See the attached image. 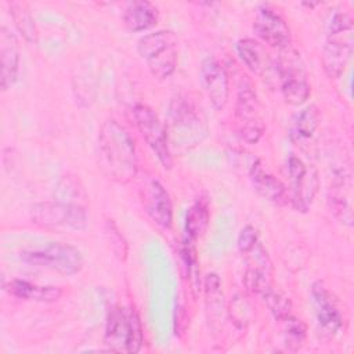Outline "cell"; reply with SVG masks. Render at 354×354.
<instances>
[{"label": "cell", "mask_w": 354, "mask_h": 354, "mask_svg": "<svg viewBox=\"0 0 354 354\" xmlns=\"http://www.w3.org/2000/svg\"><path fill=\"white\" fill-rule=\"evenodd\" d=\"M100 163L106 176L127 183L137 174L138 158L134 140L127 129L115 119L102 123L98 136Z\"/></svg>", "instance_id": "cell-1"}, {"label": "cell", "mask_w": 354, "mask_h": 354, "mask_svg": "<svg viewBox=\"0 0 354 354\" xmlns=\"http://www.w3.org/2000/svg\"><path fill=\"white\" fill-rule=\"evenodd\" d=\"M328 37L322 48V66L328 77L337 79L344 72L353 54V18L337 11L328 24Z\"/></svg>", "instance_id": "cell-2"}, {"label": "cell", "mask_w": 354, "mask_h": 354, "mask_svg": "<svg viewBox=\"0 0 354 354\" xmlns=\"http://www.w3.org/2000/svg\"><path fill=\"white\" fill-rule=\"evenodd\" d=\"M144 342V330L134 308L113 307L106 318L104 344L116 353H138Z\"/></svg>", "instance_id": "cell-3"}, {"label": "cell", "mask_w": 354, "mask_h": 354, "mask_svg": "<svg viewBox=\"0 0 354 354\" xmlns=\"http://www.w3.org/2000/svg\"><path fill=\"white\" fill-rule=\"evenodd\" d=\"M177 36L174 32L162 29L142 36L137 43V50L153 77H169L177 65Z\"/></svg>", "instance_id": "cell-4"}, {"label": "cell", "mask_w": 354, "mask_h": 354, "mask_svg": "<svg viewBox=\"0 0 354 354\" xmlns=\"http://www.w3.org/2000/svg\"><path fill=\"white\" fill-rule=\"evenodd\" d=\"M275 71L285 101L290 105L304 104L310 97L311 87L300 54L290 46L279 50V55L275 61Z\"/></svg>", "instance_id": "cell-5"}, {"label": "cell", "mask_w": 354, "mask_h": 354, "mask_svg": "<svg viewBox=\"0 0 354 354\" xmlns=\"http://www.w3.org/2000/svg\"><path fill=\"white\" fill-rule=\"evenodd\" d=\"M33 224L51 230H84L87 225V212L79 203L61 201L40 202L30 207Z\"/></svg>", "instance_id": "cell-6"}, {"label": "cell", "mask_w": 354, "mask_h": 354, "mask_svg": "<svg viewBox=\"0 0 354 354\" xmlns=\"http://www.w3.org/2000/svg\"><path fill=\"white\" fill-rule=\"evenodd\" d=\"M21 260L55 271L62 275H75L83 268V256L80 250L68 243L53 242L44 248L24 250L21 253Z\"/></svg>", "instance_id": "cell-7"}, {"label": "cell", "mask_w": 354, "mask_h": 354, "mask_svg": "<svg viewBox=\"0 0 354 354\" xmlns=\"http://www.w3.org/2000/svg\"><path fill=\"white\" fill-rule=\"evenodd\" d=\"M133 115L142 138L153 151L160 165L169 170L173 165V158L166 126L156 112L147 104H137L133 109Z\"/></svg>", "instance_id": "cell-8"}, {"label": "cell", "mask_w": 354, "mask_h": 354, "mask_svg": "<svg viewBox=\"0 0 354 354\" xmlns=\"http://www.w3.org/2000/svg\"><path fill=\"white\" fill-rule=\"evenodd\" d=\"M238 136L249 142L256 144L264 133V123L260 116V104L250 84L243 86L236 97L235 108Z\"/></svg>", "instance_id": "cell-9"}, {"label": "cell", "mask_w": 354, "mask_h": 354, "mask_svg": "<svg viewBox=\"0 0 354 354\" xmlns=\"http://www.w3.org/2000/svg\"><path fill=\"white\" fill-rule=\"evenodd\" d=\"M288 174L290 180V202L295 209L306 212L318 189L317 170L296 155H290L288 158Z\"/></svg>", "instance_id": "cell-10"}, {"label": "cell", "mask_w": 354, "mask_h": 354, "mask_svg": "<svg viewBox=\"0 0 354 354\" xmlns=\"http://www.w3.org/2000/svg\"><path fill=\"white\" fill-rule=\"evenodd\" d=\"M311 301L317 322L324 333L335 336L344 328V315L342 313L336 295L322 282L315 281L311 286Z\"/></svg>", "instance_id": "cell-11"}, {"label": "cell", "mask_w": 354, "mask_h": 354, "mask_svg": "<svg viewBox=\"0 0 354 354\" xmlns=\"http://www.w3.org/2000/svg\"><path fill=\"white\" fill-rule=\"evenodd\" d=\"M140 201L145 213L162 228H170L173 221V205L166 188L152 177L144 178L138 188Z\"/></svg>", "instance_id": "cell-12"}, {"label": "cell", "mask_w": 354, "mask_h": 354, "mask_svg": "<svg viewBox=\"0 0 354 354\" xmlns=\"http://www.w3.org/2000/svg\"><path fill=\"white\" fill-rule=\"evenodd\" d=\"M253 30L256 36L266 44L282 50L290 46V30L285 19L275 10L270 7H263L259 10Z\"/></svg>", "instance_id": "cell-13"}, {"label": "cell", "mask_w": 354, "mask_h": 354, "mask_svg": "<svg viewBox=\"0 0 354 354\" xmlns=\"http://www.w3.org/2000/svg\"><path fill=\"white\" fill-rule=\"evenodd\" d=\"M201 83L212 106L223 109L228 101L230 84L224 66L213 57H206L201 65Z\"/></svg>", "instance_id": "cell-14"}, {"label": "cell", "mask_w": 354, "mask_h": 354, "mask_svg": "<svg viewBox=\"0 0 354 354\" xmlns=\"http://www.w3.org/2000/svg\"><path fill=\"white\" fill-rule=\"evenodd\" d=\"M171 136H173V144H178L180 140L188 145L187 134L189 133V137H195V140L201 141L202 136H205L206 130H202V120L199 115L195 112L194 106L187 104L184 98H178L171 105Z\"/></svg>", "instance_id": "cell-15"}, {"label": "cell", "mask_w": 354, "mask_h": 354, "mask_svg": "<svg viewBox=\"0 0 354 354\" xmlns=\"http://www.w3.org/2000/svg\"><path fill=\"white\" fill-rule=\"evenodd\" d=\"M249 176L257 194L277 206H285L290 202L286 187L271 173L264 170L261 160L254 159L249 167Z\"/></svg>", "instance_id": "cell-16"}, {"label": "cell", "mask_w": 354, "mask_h": 354, "mask_svg": "<svg viewBox=\"0 0 354 354\" xmlns=\"http://www.w3.org/2000/svg\"><path fill=\"white\" fill-rule=\"evenodd\" d=\"M329 207L335 217L351 227L353 225V207H351V181L350 176L343 171L335 173L329 187Z\"/></svg>", "instance_id": "cell-17"}, {"label": "cell", "mask_w": 354, "mask_h": 354, "mask_svg": "<svg viewBox=\"0 0 354 354\" xmlns=\"http://www.w3.org/2000/svg\"><path fill=\"white\" fill-rule=\"evenodd\" d=\"M0 58H1V90H8L17 80L19 66V44L17 36L7 28L0 29Z\"/></svg>", "instance_id": "cell-18"}, {"label": "cell", "mask_w": 354, "mask_h": 354, "mask_svg": "<svg viewBox=\"0 0 354 354\" xmlns=\"http://www.w3.org/2000/svg\"><path fill=\"white\" fill-rule=\"evenodd\" d=\"M4 289L15 297L40 303H54L62 296V289L58 286L36 285L24 279H11Z\"/></svg>", "instance_id": "cell-19"}, {"label": "cell", "mask_w": 354, "mask_h": 354, "mask_svg": "<svg viewBox=\"0 0 354 354\" xmlns=\"http://www.w3.org/2000/svg\"><path fill=\"white\" fill-rule=\"evenodd\" d=\"M236 53L241 61L254 73L263 75L272 66V61L270 54L267 53L266 47L250 37H245L238 40L236 43Z\"/></svg>", "instance_id": "cell-20"}, {"label": "cell", "mask_w": 354, "mask_h": 354, "mask_svg": "<svg viewBox=\"0 0 354 354\" xmlns=\"http://www.w3.org/2000/svg\"><path fill=\"white\" fill-rule=\"evenodd\" d=\"M159 11L155 4L141 0L130 3L123 12V22L131 32H141L158 22Z\"/></svg>", "instance_id": "cell-21"}, {"label": "cell", "mask_w": 354, "mask_h": 354, "mask_svg": "<svg viewBox=\"0 0 354 354\" xmlns=\"http://www.w3.org/2000/svg\"><path fill=\"white\" fill-rule=\"evenodd\" d=\"M318 127V111L314 105L306 106L292 122L289 137L295 142L308 140Z\"/></svg>", "instance_id": "cell-22"}, {"label": "cell", "mask_w": 354, "mask_h": 354, "mask_svg": "<svg viewBox=\"0 0 354 354\" xmlns=\"http://www.w3.org/2000/svg\"><path fill=\"white\" fill-rule=\"evenodd\" d=\"M209 220H210V213H209L207 203L203 201L195 202L187 212V217H185V231L188 238L191 241L201 238L207 230Z\"/></svg>", "instance_id": "cell-23"}, {"label": "cell", "mask_w": 354, "mask_h": 354, "mask_svg": "<svg viewBox=\"0 0 354 354\" xmlns=\"http://www.w3.org/2000/svg\"><path fill=\"white\" fill-rule=\"evenodd\" d=\"M10 12L14 19V24L19 33L30 43L37 41V28L35 19L25 3L21 1H11L10 3Z\"/></svg>", "instance_id": "cell-24"}, {"label": "cell", "mask_w": 354, "mask_h": 354, "mask_svg": "<svg viewBox=\"0 0 354 354\" xmlns=\"http://www.w3.org/2000/svg\"><path fill=\"white\" fill-rule=\"evenodd\" d=\"M282 328L285 346L290 350H297L306 339V325L297 317L289 314L278 321Z\"/></svg>", "instance_id": "cell-25"}, {"label": "cell", "mask_w": 354, "mask_h": 354, "mask_svg": "<svg viewBox=\"0 0 354 354\" xmlns=\"http://www.w3.org/2000/svg\"><path fill=\"white\" fill-rule=\"evenodd\" d=\"M263 297H264V301L267 304V307L270 308L271 314L274 315V318L277 321L285 318L286 315L292 314L290 310H292V303L288 297H285L283 295H281L279 292H275L272 288H270L268 290H266L263 293Z\"/></svg>", "instance_id": "cell-26"}, {"label": "cell", "mask_w": 354, "mask_h": 354, "mask_svg": "<svg viewBox=\"0 0 354 354\" xmlns=\"http://www.w3.org/2000/svg\"><path fill=\"white\" fill-rule=\"evenodd\" d=\"M57 201L66 202V203H77L75 199L83 196L82 188L77 187V181L71 180L69 177H64L57 185ZM80 205V203H79Z\"/></svg>", "instance_id": "cell-27"}, {"label": "cell", "mask_w": 354, "mask_h": 354, "mask_svg": "<svg viewBox=\"0 0 354 354\" xmlns=\"http://www.w3.org/2000/svg\"><path fill=\"white\" fill-rule=\"evenodd\" d=\"M259 243L257 241V231L254 227L252 225H246L242 228V231L239 232V236H238V249L241 253L243 254H248L256 245Z\"/></svg>", "instance_id": "cell-28"}]
</instances>
